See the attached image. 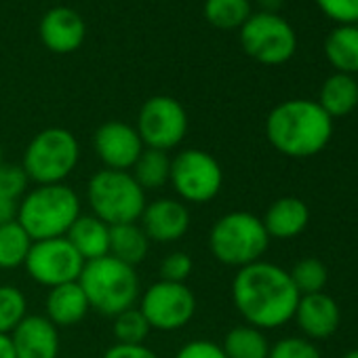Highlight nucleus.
I'll return each instance as SVG.
<instances>
[{
  "label": "nucleus",
  "mask_w": 358,
  "mask_h": 358,
  "mask_svg": "<svg viewBox=\"0 0 358 358\" xmlns=\"http://www.w3.org/2000/svg\"><path fill=\"white\" fill-rule=\"evenodd\" d=\"M101 358H160L158 352L148 348L145 343L127 345V343H112Z\"/></svg>",
  "instance_id": "obj_36"
},
{
  "label": "nucleus",
  "mask_w": 358,
  "mask_h": 358,
  "mask_svg": "<svg viewBox=\"0 0 358 358\" xmlns=\"http://www.w3.org/2000/svg\"><path fill=\"white\" fill-rule=\"evenodd\" d=\"M341 358H358V350H352V352H348V354H343Z\"/></svg>",
  "instance_id": "obj_40"
},
{
  "label": "nucleus",
  "mask_w": 358,
  "mask_h": 358,
  "mask_svg": "<svg viewBox=\"0 0 358 358\" xmlns=\"http://www.w3.org/2000/svg\"><path fill=\"white\" fill-rule=\"evenodd\" d=\"M5 164V158H3V143H0V166Z\"/></svg>",
  "instance_id": "obj_41"
},
{
  "label": "nucleus",
  "mask_w": 358,
  "mask_h": 358,
  "mask_svg": "<svg viewBox=\"0 0 358 358\" xmlns=\"http://www.w3.org/2000/svg\"><path fill=\"white\" fill-rule=\"evenodd\" d=\"M241 45L249 57L264 66H282L297 51L293 26L278 13H251L241 28Z\"/></svg>",
  "instance_id": "obj_10"
},
{
  "label": "nucleus",
  "mask_w": 358,
  "mask_h": 358,
  "mask_svg": "<svg viewBox=\"0 0 358 358\" xmlns=\"http://www.w3.org/2000/svg\"><path fill=\"white\" fill-rule=\"evenodd\" d=\"M17 201L7 196L5 192H0V226L9 224L17 217Z\"/></svg>",
  "instance_id": "obj_37"
},
{
  "label": "nucleus",
  "mask_w": 358,
  "mask_h": 358,
  "mask_svg": "<svg viewBox=\"0 0 358 358\" xmlns=\"http://www.w3.org/2000/svg\"><path fill=\"white\" fill-rule=\"evenodd\" d=\"M220 345L226 358H268L270 354V341L266 333L251 324L232 327Z\"/></svg>",
  "instance_id": "obj_25"
},
{
  "label": "nucleus",
  "mask_w": 358,
  "mask_h": 358,
  "mask_svg": "<svg viewBox=\"0 0 358 358\" xmlns=\"http://www.w3.org/2000/svg\"><path fill=\"white\" fill-rule=\"evenodd\" d=\"M28 314L26 293L15 285H0V333H13Z\"/></svg>",
  "instance_id": "obj_30"
},
{
  "label": "nucleus",
  "mask_w": 358,
  "mask_h": 358,
  "mask_svg": "<svg viewBox=\"0 0 358 358\" xmlns=\"http://www.w3.org/2000/svg\"><path fill=\"white\" fill-rule=\"evenodd\" d=\"M30 234L20 226L17 220L0 226V270L24 268L26 257L32 249Z\"/></svg>",
  "instance_id": "obj_26"
},
{
  "label": "nucleus",
  "mask_w": 358,
  "mask_h": 358,
  "mask_svg": "<svg viewBox=\"0 0 358 358\" xmlns=\"http://www.w3.org/2000/svg\"><path fill=\"white\" fill-rule=\"evenodd\" d=\"M308 339H327L339 327V306L337 301L322 293L301 295L293 316Z\"/></svg>",
  "instance_id": "obj_17"
},
{
  "label": "nucleus",
  "mask_w": 358,
  "mask_h": 358,
  "mask_svg": "<svg viewBox=\"0 0 358 358\" xmlns=\"http://www.w3.org/2000/svg\"><path fill=\"white\" fill-rule=\"evenodd\" d=\"M262 222H264V228H266L270 241L272 238L289 241L306 230V226L310 222V209L301 199L285 196V199L274 201L268 207Z\"/></svg>",
  "instance_id": "obj_19"
},
{
  "label": "nucleus",
  "mask_w": 358,
  "mask_h": 358,
  "mask_svg": "<svg viewBox=\"0 0 358 358\" xmlns=\"http://www.w3.org/2000/svg\"><path fill=\"white\" fill-rule=\"evenodd\" d=\"M329 64L341 74H358V26H339L324 41Z\"/></svg>",
  "instance_id": "obj_23"
},
{
  "label": "nucleus",
  "mask_w": 358,
  "mask_h": 358,
  "mask_svg": "<svg viewBox=\"0 0 358 358\" xmlns=\"http://www.w3.org/2000/svg\"><path fill=\"white\" fill-rule=\"evenodd\" d=\"M17 358H59V329L45 314H28L11 333Z\"/></svg>",
  "instance_id": "obj_16"
},
{
  "label": "nucleus",
  "mask_w": 358,
  "mask_h": 358,
  "mask_svg": "<svg viewBox=\"0 0 358 358\" xmlns=\"http://www.w3.org/2000/svg\"><path fill=\"white\" fill-rule=\"evenodd\" d=\"M299 293L289 276V270L255 262L241 268L232 278V303L245 324L268 331L287 324L295 316Z\"/></svg>",
  "instance_id": "obj_1"
},
{
  "label": "nucleus",
  "mask_w": 358,
  "mask_h": 358,
  "mask_svg": "<svg viewBox=\"0 0 358 358\" xmlns=\"http://www.w3.org/2000/svg\"><path fill=\"white\" fill-rule=\"evenodd\" d=\"M333 118L312 99H289L272 108L266 118V137L289 158H310L327 148Z\"/></svg>",
  "instance_id": "obj_2"
},
{
  "label": "nucleus",
  "mask_w": 358,
  "mask_h": 358,
  "mask_svg": "<svg viewBox=\"0 0 358 358\" xmlns=\"http://www.w3.org/2000/svg\"><path fill=\"white\" fill-rule=\"evenodd\" d=\"M268 358H320L314 341L303 337H282L270 345Z\"/></svg>",
  "instance_id": "obj_32"
},
{
  "label": "nucleus",
  "mask_w": 358,
  "mask_h": 358,
  "mask_svg": "<svg viewBox=\"0 0 358 358\" xmlns=\"http://www.w3.org/2000/svg\"><path fill=\"white\" fill-rule=\"evenodd\" d=\"M192 270H194V262L186 251H173L164 255L158 266L160 280H166V282H188V278L192 276Z\"/></svg>",
  "instance_id": "obj_31"
},
{
  "label": "nucleus",
  "mask_w": 358,
  "mask_h": 358,
  "mask_svg": "<svg viewBox=\"0 0 358 358\" xmlns=\"http://www.w3.org/2000/svg\"><path fill=\"white\" fill-rule=\"evenodd\" d=\"M87 38V24L78 11L70 7H53L41 20L43 45L59 55L74 53Z\"/></svg>",
  "instance_id": "obj_15"
},
{
  "label": "nucleus",
  "mask_w": 358,
  "mask_h": 358,
  "mask_svg": "<svg viewBox=\"0 0 358 358\" xmlns=\"http://www.w3.org/2000/svg\"><path fill=\"white\" fill-rule=\"evenodd\" d=\"M169 184L182 203L205 205L222 192L224 169L213 154L201 148H186L171 156Z\"/></svg>",
  "instance_id": "obj_8"
},
{
  "label": "nucleus",
  "mask_w": 358,
  "mask_h": 358,
  "mask_svg": "<svg viewBox=\"0 0 358 358\" xmlns=\"http://www.w3.org/2000/svg\"><path fill=\"white\" fill-rule=\"evenodd\" d=\"M0 358H17L11 333H0Z\"/></svg>",
  "instance_id": "obj_38"
},
{
  "label": "nucleus",
  "mask_w": 358,
  "mask_h": 358,
  "mask_svg": "<svg viewBox=\"0 0 358 358\" xmlns=\"http://www.w3.org/2000/svg\"><path fill=\"white\" fill-rule=\"evenodd\" d=\"M270 236L264 228L262 217L249 211H230L215 220L209 230L211 255L230 268H245L262 262L268 251Z\"/></svg>",
  "instance_id": "obj_7"
},
{
  "label": "nucleus",
  "mask_w": 358,
  "mask_h": 358,
  "mask_svg": "<svg viewBox=\"0 0 358 358\" xmlns=\"http://www.w3.org/2000/svg\"><path fill=\"white\" fill-rule=\"evenodd\" d=\"M150 238L139 224H120L110 228V255L127 266L137 268L150 253Z\"/></svg>",
  "instance_id": "obj_21"
},
{
  "label": "nucleus",
  "mask_w": 358,
  "mask_h": 358,
  "mask_svg": "<svg viewBox=\"0 0 358 358\" xmlns=\"http://www.w3.org/2000/svg\"><path fill=\"white\" fill-rule=\"evenodd\" d=\"M129 173L133 175V179L141 186V190L145 194L148 192H154V190H162L164 186H169V177H171V154L169 152H162V150L145 148Z\"/></svg>",
  "instance_id": "obj_24"
},
{
  "label": "nucleus",
  "mask_w": 358,
  "mask_h": 358,
  "mask_svg": "<svg viewBox=\"0 0 358 358\" xmlns=\"http://www.w3.org/2000/svg\"><path fill=\"white\" fill-rule=\"evenodd\" d=\"M173 358H226L220 343L211 339H192L175 352Z\"/></svg>",
  "instance_id": "obj_35"
},
{
  "label": "nucleus",
  "mask_w": 358,
  "mask_h": 358,
  "mask_svg": "<svg viewBox=\"0 0 358 358\" xmlns=\"http://www.w3.org/2000/svg\"><path fill=\"white\" fill-rule=\"evenodd\" d=\"M66 238L76 249V253L85 259V264L110 255V226L91 213L87 215L83 213L72 224Z\"/></svg>",
  "instance_id": "obj_20"
},
{
  "label": "nucleus",
  "mask_w": 358,
  "mask_h": 358,
  "mask_svg": "<svg viewBox=\"0 0 358 358\" xmlns=\"http://www.w3.org/2000/svg\"><path fill=\"white\" fill-rule=\"evenodd\" d=\"M80 162V143L76 135L64 127L38 131L26 145L22 169L32 186L66 184Z\"/></svg>",
  "instance_id": "obj_5"
},
{
  "label": "nucleus",
  "mask_w": 358,
  "mask_h": 358,
  "mask_svg": "<svg viewBox=\"0 0 358 358\" xmlns=\"http://www.w3.org/2000/svg\"><path fill=\"white\" fill-rule=\"evenodd\" d=\"M93 150L103 169L131 171L145 148L135 124L122 120H108L97 127L93 135Z\"/></svg>",
  "instance_id": "obj_13"
},
{
  "label": "nucleus",
  "mask_w": 358,
  "mask_h": 358,
  "mask_svg": "<svg viewBox=\"0 0 358 358\" xmlns=\"http://www.w3.org/2000/svg\"><path fill=\"white\" fill-rule=\"evenodd\" d=\"M152 329L139 308H129L112 318V337L114 343H127V345H139L145 343Z\"/></svg>",
  "instance_id": "obj_28"
},
{
  "label": "nucleus",
  "mask_w": 358,
  "mask_h": 358,
  "mask_svg": "<svg viewBox=\"0 0 358 358\" xmlns=\"http://www.w3.org/2000/svg\"><path fill=\"white\" fill-rule=\"evenodd\" d=\"M148 203V194L133 179L129 171L99 169L87 182V205L91 215L103 224H137Z\"/></svg>",
  "instance_id": "obj_6"
},
{
  "label": "nucleus",
  "mask_w": 358,
  "mask_h": 358,
  "mask_svg": "<svg viewBox=\"0 0 358 358\" xmlns=\"http://www.w3.org/2000/svg\"><path fill=\"white\" fill-rule=\"evenodd\" d=\"M26 274L41 287L53 289L59 285L76 282L85 268V259L76 253L66 236L34 241L26 257Z\"/></svg>",
  "instance_id": "obj_12"
},
{
  "label": "nucleus",
  "mask_w": 358,
  "mask_h": 358,
  "mask_svg": "<svg viewBox=\"0 0 358 358\" xmlns=\"http://www.w3.org/2000/svg\"><path fill=\"white\" fill-rule=\"evenodd\" d=\"M83 215V201L68 184L32 186L17 205V222L32 241L62 238Z\"/></svg>",
  "instance_id": "obj_3"
},
{
  "label": "nucleus",
  "mask_w": 358,
  "mask_h": 358,
  "mask_svg": "<svg viewBox=\"0 0 358 358\" xmlns=\"http://www.w3.org/2000/svg\"><path fill=\"white\" fill-rule=\"evenodd\" d=\"M188 112L175 97L169 95H154L150 97L139 114L135 129L143 141V148L171 152L177 145H182L188 135Z\"/></svg>",
  "instance_id": "obj_11"
},
{
  "label": "nucleus",
  "mask_w": 358,
  "mask_h": 358,
  "mask_svg": "<svg viewBox=\"0 0 358 358\" xmlns=\"http://www.w3.org/2000/svg\"><path fill=\"white\" fill-rule=\"evenodd\" d=\"M289 276L299 295H314V293H322V289L327 287L329 270L320 259L306 257L289 270Z\"/></svg>",
  "instance_id": "obj_29"
},
{
  "label": "nucleus",
  "mask_w": 358,
  "mask_h": 358,
  "mask_svg": "<svg viewBox=\"0 0 358 358\" xmlns=\"http://www.w3.org/2000/svg\"><path fill=\"white\" fill-rule=\"evenodd\" d=\"M78 285L85 291L91 310L108 318L135 308L141 295V280L137 270L112 255L87 262Z\"/></svg>",
  "instance_id": "obj_4"
},
{
  "label": "nucleus",
  "mask_w": 358,
  "mask_h": 358,
  "mask_svg": "<svg viewBox=\"0 0 358 358\" xmlns=\"http://www.w3.org/2000/svg\"><path fill=\"white\" fill-rule=\"evenodd\" d=\"M259 5L266 13H276V9L282 5V0H259Z\"/></svg>",
  "instance_id": "obj_39"
},
{
  "label": "nucleus",
  "mask_w": 358,
  "mask_h": 358,
  "mask_svg": "<svg viewBox=\"0 0 358 358\" xmlns=\"http://www.w3.org/2000/svg\"><path fill=\"white\" fill-rule=\"evenodd\" d=\"M30 179L24 173L22 164H3L0 166V192L15 199L17 203L24 199V194L30 190Z\"/></svg>",
  "instance_id": "obj_33"
},
{
  "label": "nucleus",
  "mask_w": 358,
  "mask_h": 358,
  "mask_svg": "<svg viewBox=\"0 0 358 358\" xmlns=\"http://www.w3.org/2000/svg\"><path fill=\"white\" fill-rule=\"evenodd\" d=\"M205 20L217 30H241L251 17L249 0H205Z\"/></svg>",
  "instance_id": "obj_27"
},
{
  "label": "nucleus",
  "mask_w": 358,
  "mask_h": 358,
  "mask_svg": "<svg viewBox=\"0 0 358 358\" xmlns=\"http://www.w3.org/2000/svg\"><path fill=\"white\" fill-rule=\"evenodd\" d=\"M150 243L173 245L179 243L192 226V215L186 203L171 196H160L145 203V209L137 222Z\"/></svg>",
  "instance_id": "obj_14"
},
{
  "label": "nucleus",
  "mask_w": 358,
  "mask_h": 358,
  "mask_svg": "<svg viewBox=\"0 0 358 358\" xmlns=\"http://www.w3.org/2000/svg\"><path fill=\"white\" fill-rule=\"evenodd\" d=\"M316 5L339 26H358V0H316Z\"/></svg>",
  "instance_id": "obj_34"
},
{
  "label": "nucleus",
  "mask_w": 358,
  "mask_h": 358,
  "mask_svg": "<svg viewBox=\"0 0 358 358\" xmlns=\"http://www.w3.org/2000/svg\"><path fill=\"white\" fill-rule=\"evenodd\" d=\"M318 106L331 118L345 116V114L354 112V108L358 106V83H356V78L350 74H341V72L331 74L320 87Z\"/></svg>",
  "instance_id": "obj_22"
},
{
  "label": "nucleus",
  "mask_w": 358,
  "mask_h": 358,
  "mask_svg": "<svg viewBox=\"0 0 358 358\" xmlns=\"http://www.w3.org/2000/svg\"><path fill=\"white\" fill-rule=\"evenodd\" d=\"M89 312H91V306L78 280L49 289L47 299H45V316L57 329L78 327L87 318Z\"/></svg>",
  "instance_id": "obj_18"
},
{
  "label": "nucleus",
  "mask_w": 358,
  "mask_h": 358,
  "mask_svg": "<svg viewBox=\"0 0 358 358\" xmlns=\"http://www.w3.org/2000/svg\"><path fill=\"white\" fill-rule=\"evenodd\" d=\"M137 308L152 331L175 333L186 329L196 316V295L188 282L156 280L141 289Z\"/></svg>",
  "instance_id": "obj_9"
}]
</instances>
